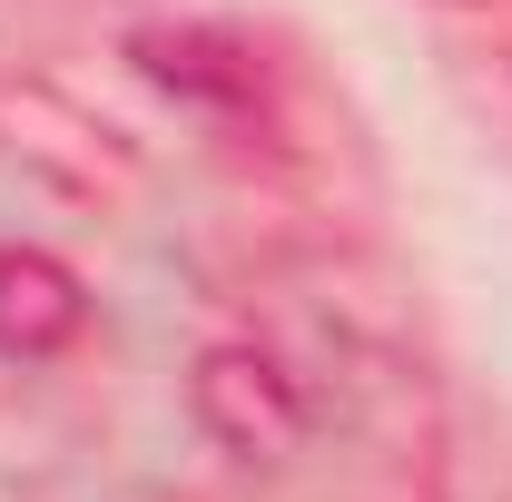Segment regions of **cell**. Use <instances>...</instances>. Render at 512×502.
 Here are the masks:
<instances>
[{"instance_id": "277c9868", "label": "cell", "mask_w": 512, "mask_h": 502, "mask_svg": "<svg viewBox=\"0 0 512 502\" xmlns=\"http://www.w3.org/2000/svg\"><path fill=\"white\" fill-rule=\"evenodd\" d=\"M444 10H493V0H444Z\"/></svg>"}, {"instance_id": "3957f363", "label": "cell", "mask_w": 512, "mask_h": 502, "mask_svg": "<svg viewBox=\"0 0 512 502\" xmlns=\"http://www.w3.org/2000/svg\"><path fill=\"white\" fill-rule=\"evenodd\" d=\"M89 325V286L50 247H0V355H60Z\"/></svg>"}, {"instance_id": "7a4b0ae2", "label": "cell", "mask_w": 512, "mask_h": 502, "mask_svg": "<svg viewBox=\"0 0 512 502\" xmlns=\"http://www.w3.org/2000/svg\"><path fill=\"white\" fill-rule=\"evenodd\" d=\"M128 60L148 69L158 89H178L197 109H266V50L247 30H217V20H148L128 40Z\"/></svg>"}, {"instance_id": "6da1fadb", "label": "cell", "mask_w": 512, "mask_h": 502, "mask_svg": "<svg viewBox=\"0 0 512 502\" xmlns=\"http://www.w3.org/2000/svg\"><path fill=\"white\" fill-rule=\"evenodd\" d=\"M188 404L237 463H276V453L306 443V384L286 375L266 345H207L197 375H188Z\"/></svg>"}]
</instances>
